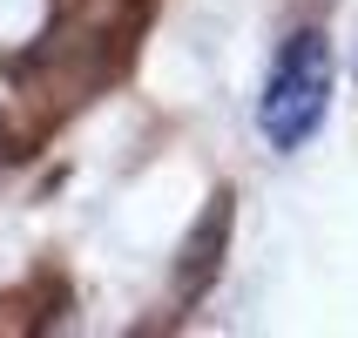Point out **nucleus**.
I'll return each instance as SVG.
<instances>
[{"instance_id": "f03ea898", "label": "nucleus", "mask_w": 358, "mask_h": 338, "mask_svg": "<svg viewBox=\"0 0 358 338\" xmlns=\"http://www.w3.org/2000/svg\"><path fill=\"white\" fill-rule=\"evenodd\" d=\"M223 230H230V203L217 197V210H210V217H203V230H196V244H189V278H182V298H196L203 291V278H210V244H223Z\"/></svg>"}, {"instance_id": "f257e3e1", "label": "nucleus", "mask_w": 358, "mask_h": 338, "mask_svg": "<svg viewBox=\"0 0 358 338\" xmlns=\"http://www.w3.org/2000/svg\"><path fill=\"white\" fill-rule=\"evenodd\" d=\"M324 101H331V48H324L318 27H298V34L278 48L271 61V81H264L257 101V129L271 149H304L324 122Z\"/></svg>"}]
</instances>
